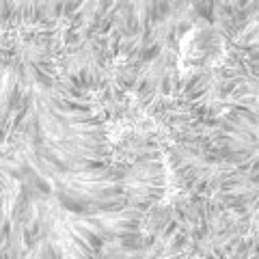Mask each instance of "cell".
<instances>
[{
    "label": "cell",
    "instance_id": "cell-1",
    "mask_svg": "<svg viewBox=\"0 0 259 259\" xmlns=\"http://www.w3.org/2000/svg\"><path fill=\"white\" fill-rule=\"evenodd\" d=\"M164 190V171L160 162L153 158H143L134 166L123 173V192L127 205L134 209H143L160 199Z\"/></svg>",
    "mask_w": 259,
    "mask_h": 259
},
{
    "label": "cell",
    "instance_id": "cell-2",
    "mask_svg": "<svg viewBox=\"0 0 259 259\" xmlns=\"http://www.w3.org/2000/svg\"><path fill=\"white\" fill-rule=\"evenodd\" d=\"M91 221L100 227V229L106 233H112L117 238H130V236H136L139 233V225H141V214L139 209L134 207H123V209H117V212H106V214H93L89 216Z\"/></svg>",
    "mask_w": 259,
    "mask_h": 259
}]
</instances>
